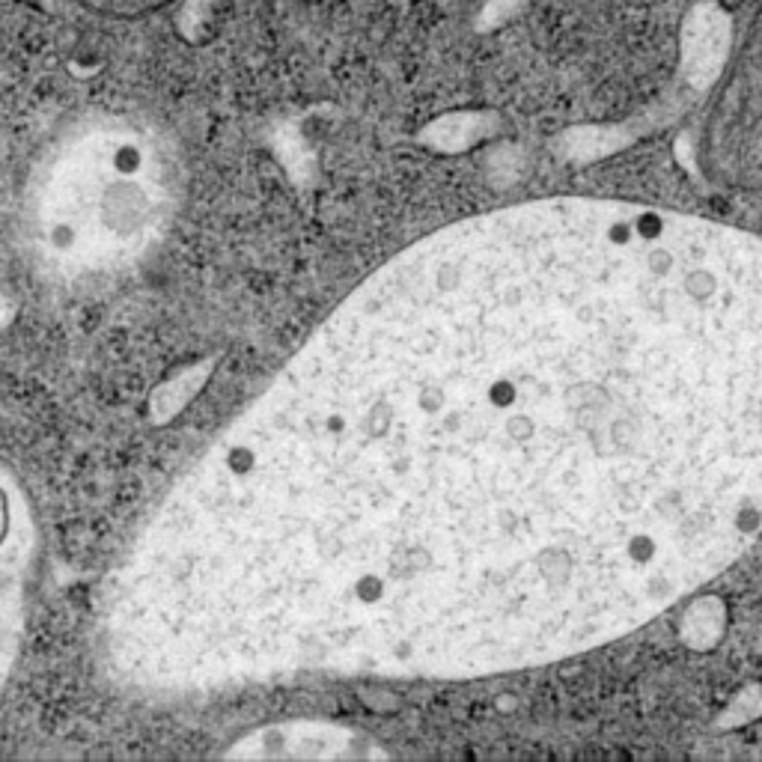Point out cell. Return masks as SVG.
I'll return each mask as SVG.
<instances>
[{
  "label": "cell",
  "mask_w": 762,
  "mask_h": 762,
  "mask_svg": "<svg viewBox=\"0 0 762 762\" xmlns=\"http://www.w3.org/2000/svg\"><path fill=\"white\" fill-rule=\"evenodd\" d=\"M762 536V239L560 197L384 262L155 512L239 679H480L632 635Z\"/></svg>",
  "instance_id": "obj_1"
},
{
  "label": "cell",
  "mask_w": 762,
  "mask_h": 762,
  "mask_svg": "<svg viewBox=\"0 0 762 762\" xmlns=\"http://www.w3.org/2000/svg\"><path fill=\"white\" fill-rule=\"evenodd\" d=\"M33 527L24 501L0 471V694L12 673L27 623Z\"/></svg>",
  "instance_id": "obj_2"
},
{
  "label": "cell",
  "mask_w": 762,
  "mask_h": 762,
  "mask_svg": "<svg viewBox=\"0 0 762 762\" xmlns=\"http://www.w3.org/2000/svg\"><path fill=\"white\" fill-rule=\"evenodd\" d=\"M87 3L102 12H114V15H140L152 6H161L164 0H87Z\"/></svg>",
  "instance_id": "obj_3"
}]
</instances>
